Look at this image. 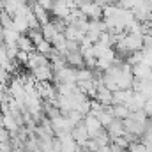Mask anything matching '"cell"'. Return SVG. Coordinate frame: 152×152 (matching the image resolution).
Returning <instances> with one entry per match:
<instances>
[{
  "mask_svg": "<svg viewBox=\"0 0 152 152\" xmlns=\"http://www.w3.org/2000/svg\"><path fill=\"white\" fill-rule=\"evenodd\" d=\"M143 41H145V36H143V34H126L124 39H122V42L126 44V48H127L131 53L143 51V48H145Z\"/></svg>",
  "mask_w": 152,
  "mask_h": 152,
  "instance_id": "6da1fadb",
  "label": "cell"
},
{
  "mask_svg": "<svg viewBox=\"0 0 152 152\" xmlns=\"http://www.w3.org/2000/svg\"><path fill=\"white\" fill-rule=\"evenodd\" d=\"M83 124H85V127H87V131H88V134H90V138H94L101 129H104L103 127V124L97 120V117L92 113L85 115V120H83Z\"/></svg>",
  "mask_w": 152,
  "mask_h": 152,
  "instance_id": "7a4b0ae2",
  "label": "cell"
},
{
  "mask_svg": "<svg viewBox=\"0 0 152 152\" xmlns=\"http://www.w3.org/2000/svg\"><path fill=\"white\" fill-rule=\"evenodd\" d=\"M71 136H73V140H75L78 145H85V143L90 140V134H88L85 124H78V126H75L73 131H71Z\"/></svg>",
  "mask_w": 152,
  "mask_h": 152,
  "instance_id": "3957f363",
  "label": "cell"
},
{
  "mask_svg": "<svg viewBox=\"0 0 152 152\" xmlns=\"http://www.w3.org/2000/svg\"><path fill=\"white\" fill-rule=\"evenodd\" d=\"M64 55H66V60H67V66L69 67H73V69L85 67V57H83L81 51H67Z\"/></svg>",
  "mask_w": 152,
  "mask_h": 152,
  "instance_id": "277c9868",
  "label": "cell"
},
{
  "mask_svg": "<svg viewBox=\"0 0 152 152\" xmlns=\"http://www.w3.org/2000/svg\"><path fill=\"white\" fill-rule=\"evenodd\" d=\"M46 64H50V58H48L46 55L39 53V51H34V53H30V57H28L27 67H28L30 71H34V69H37L41 66H46Z\"/></svg>",
  "mask_w": 152,
  "mask_h": 152,
  "instance_id": "5b68a950",
  "label": "cell"
},
{
  "mask_svg": "<svg viewBox=\"0 0 152 152\" xmlns=\"http://www.w3.org/2000/svg\"><path fill=\"white\" fill-rule=\"evenodd\" d=\"M145 103H147V97L143 94H140V92H134L133 97H131V101L127 103V108L131 112H140V110H143Z\"/></svg>",
  "mask_w": 152,
  "mask_h": 152,
  "instance_id": "8992f818",
  "label": "cell"
},
{
  "mask_svg": "<svg viewBox=\"0 0 152 152\" xmlns=\"http://www.w3.org/2000/svg\"><path fill=\"white\" fill-rule=\"evenodd\" d=\"M106 131H108V134H110V138H112V140H113V138H118V136H124V134H126V129H124V120L115 118L113 122L106 127Z\"/></svg>",
  "mask_w": 152,
  "mask_h": 152,
  "instance_id": "52a82bcc",
  "label": "cell"
},
{
  "mask_svg": "<svg viewBox=\"0 0 152 152\" xmlns=\"http://www.w3.org/2000/svg\"><path fill=\"white\" fill-rule=\"evenodd\" d=\"M151 75H152L151 66H147L143 62L133 66V76H134V80H147V78H151Z\"/></svg>",
  "mask_w": 152,
  "mask_h": 152,
  "instance_id": "ba28073f",
  "label": "cell"
},
{
  "mask_svg": "<svg viewBox=\"0 0 152 152\" xmlns=\"http://www.w3.org/2000/svg\"><path fill=\"white\" fill-rule=\"evenodd\" d=\"M133 94H134L133 88H129V90H117V92H113V104H126V106H127V103L131 101Z\"/></svg>",
  "mask_w": 152,
  "mask_h": 152,
  "instance_id": "9c48e42d",
  "label": "cell"
},
{
  "mask_svg": "<svg viewBox=\"0 0 152 152\" xmlns=\"http://www.w3.org/2000/svg\"><path fill=\"white\" fill-rule=\"evenodd\" d=\"M16 46H18V50H21V51H27V53H34V51H36V44H34V42L28 39V36H27V34L18 37Z\"/></svg>",
  "mask_w": 152,
  "mask_h": 152,
  "instance_id": "30bf717a",
  "label": "cell"
},
{
  "mask_svg": "<svg viewBox=\"0 0 152 152\" xmlns=\"http://www.w3.org/2000/svg\"><path fill=\"white\" fill-rule=\"evenodd\" d=\"M110 110H112L113 117L118 118V120H126V118H129V115H131V110H129L126 104H113V106H110Z\"/></svg>",
  "mask_w": 152,
  "mask_h": 152,
  "instance_id": "8fae6325",
  "label": "cell"
},
{
  "mask_svg": "<svg viewBox=\"0 0 152 152\" xmlns=\"http://www.w3.org/2000/svg\"><path fill=\"white\" fill-rule=\"evenodd\" d=\"M58 34H60V32L55 28V25H53L51 21H50L48 25H44V27H42V36H44V41H48L50 44L55 41V37H57Z\"/></svg>",
  "mask_w": 152,
  "mask_h": 152,
  "instance_id": "7c38bea8",
  "label": "cell"
},
{
  "mask_svg": "<svg viewBox=\"0 0 152 152\" xmlns=\"http://www.w3.org/2000/svg\"><path fill=\"white\" fill-rule=\"evenodd\" d=\"M145 0H118V7L126 9V11H134L136 7H140Z\"/></svg>",
  "mask_w": 152,
  "mask_h": 152,
  "instance_id": "4fadbf2b",
  "label": "cell"
},
{
  "mask_svg": "<svg viewBox=\"0 0 152 152\" xmlns=\"http://www.w3.org/2000/svg\"><path fill=\"white\" fill-rule=\"evenodd\" d=\"M143 112H145V115H147L149 118H152V99H147V103H145V106H143Z\"/></svg>",
  "mask_w": 152,
  "mask_h": 152,
  "instance_id": "5bb4252c",
  "label": "cell"
}]
</instances>
